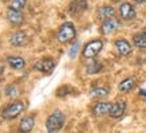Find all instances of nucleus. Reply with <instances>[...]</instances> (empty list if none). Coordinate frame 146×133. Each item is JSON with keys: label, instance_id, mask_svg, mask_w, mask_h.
I'll use <instances>...</instances> for the list:
<instances>
[{"label": "nucleus", "instance_id": "nucleus-1", "mask_svg": "<svg viewBox=\"0 0 146 133\" xmlns=\"http://www.w3.org/2000/svg\"><path fill=\"white\" fill-rule=\"evenodd\" d=\"M66 122V116L63 114V112L55 110L47 117L46 120V129L48 133H58L63 128V125Z\"/></svg>", "mask_w": 146, "mask_h": 133}, {"label": "nucleus", "instance_id": "nucleus-2", "mask_svg": "<svg viewBox=\"0 0 146 133\" xmlns=\"http://www.w3.org/2000/svg\"><path fill=\"white\" fill-rule=\"evenodd\" d=\"M75 36H76V30L71 22L63 23L56 32V39L60 43H68L72 39H75Z\"/></svg>", "mask_w": 146, "mask_h": 133}, {"label": "nucleus", "instance_id": "nucleus-3", "mask_svg": "<svg viewBox=\"0 0 146 133\" xmlns=\"http://www.w3.org/2000/svg\"><path fill=\"white\" fill-rule=\"evenodd\" d=\"M24 110V104L23 101H13L12 104H9L1 110V118L4 120H15L18 116L22 114V112Z\"/></svg>", "mask_w": 146, "mask_h": 133}, {"label": "nucleus", "instance_id": "nucleus-4", "mask_svg": "<svg viewBox=\"0 0 146 133\" xmlns=\"http://www.w3.org/2000/svg\"><path fill=\"white\" fill-rule=\"evenodd\" d=\"M102 49H103V42L101 39L90 40L89 43L84 44L83 50H82V57L86 59H93L94 57H97L101 53Z\"/></svg>", "mask_w": 146, "mask_h": 133}, {"label": "nucleus", "instance_id": "nucleus-5", "mask_svg": "<svg viewBox=\"0 0 146 133\" xmlns=\"http://www.w3.org/2000/svg\"><path fill=\"white\" fill-rule=\"evenodd\" d=\"M34 69L39 73H43V74H50L55 69V62L50 58H43V59H39L34 65Z\"/></svg>", "mask_w": 146, "mask_h": 133}, {"label": "nucleus", "instance_id": "nucleus-6", "mask_svg": "<svg viewBox=\"0 0 146 133\" xmlns=\"http://www.w3.org/2000/svg\"><path fill=\"white\" fill-rule=\"evenodd\" d=\"M119 27V20L115 18H110L103 20V23L101 24V34L102 35H110L113 32H115Z\"/></svg>", "mask_w": 146, "mask_h": 133}, {"label": "nucleus", "instance_id": "nucleus-7", "mask_svg": "<svg viewBox=\"0 0 146 133\" xmlns=\"http://www.w3.org/2000/svg\"><path fill=\"white\" fill-rule=\"evenodd\" d=\"M35 126V114L24 116L22 120L19 121V132L20 133H31Z\"/></svg>", "mask_w": 146, "mask_h": 133}, {"label": "nucleus", "instance_id": "nucleus-8", "mask_svg": "<svg viewBox=\"0 0 146 133\" xmlns=\"http://www.w3.org/2000/svg\"><path fill=\"white\" fill-rule=\"evenodd\" d=\"M119 16L123 20H131L135 18V8L129 1H123L119 5Z\"/></svg>", "mask_w": 146, "mask_h": 133}, {"label": "nucleus", "instance_id": "nucleus-9", "mask_svg": "<svg viewBox=\"0 0 146 133\" xmlns=\"http://www.w3.org/2000/svg\"><path fill=\"white\" fill-rule=\"evenodd\" d=\"M87 1L86 0H72L70 3V7H68V12L70 15L75 16V15H80L82 12H84L87 9Z\"/></svg>", "mask_w": 146, "mask_h": 133}, {"label": "nucleus", "instance_id": "nucleus-10", "mask_svg": "<svg viewBox=\"0 0 146 133\" xmlns=\"http://www.w3.org/2000/svg\"><path fill=\"white\" fill-rule=\"evenodd\" d=\"M125 112H126V101L125 100H119V101L113 104L109 116L111 118H119V117H122L125 114Z\"/></svg>", "mask_w": 146, "mask_h": 133}, {"label": "nucleus", "instance_id": "nucleus-11", "mask_svg": "<svg viewBox=\"0 0 146 133\" xmlns=\"http://www.w3.org/2000/svg\"><path fill=\"white\" fill-rule=\"evenodd\" d=\"M111 106H113V104H110V102H105V101L97 102L93 106V114L95 116V117H101V116L109 114L111 110Z\"/></svg>", "mask_w": 146, "mask_h": 133}, {"label": "nucleus", "instance_id": "nucleus-12", "mask_svg": "<svg viewBox=\"0 0 146 133\" xmlns=\"http://www.w3.org/2000/svg\"><path fill=\"white\" fill-rule=\"evenodd\" d=\"M7 19L8 22L12 24V26H20L23 23V16L22 11H18V9H13V8H7Z\"/></svg>", "mask_w": 146, "mask_h": 133}, {"label": "nucleus", "instance_id": "nucleus-13", "mask_svg": "<svg viewBox=\"0 0 146 133\" xmlns=\"http://www.w3.org/2000/svg\"><path fill=\"white\" fill-rule=\"evenodd\" d=\"M115 50L118 51V54L119 55H122V57H126V55H129L130 54V51H131V46H130V43H129L126 39H117L115 40Z\"/></svg>", "mask_w": 146, "mask_h": 133}, {"label": "nucleus", "instance_id": "nucleus-14", "mask_svg": "<svg viewBox=\"0 0 146 133\" xmlns=\"http://www.w3.org/2000/svg\"><path fill=\"white\" fill-rule=\"evenodd\" d=\"M114 13H115V9L113 5H102V7H99L97 9V16L101 20L114 18Z\"/></svg>", "mask_w": 146, "mask_h": 133}, {"label": "nucleus", "instance_id": "nucleus-15", "mask_svg": "<svg viewBox=\"0 0 146 133\" xmlns=\"http://www.w3.org/2000/svg\"><path fill=\"white\" fill-rule=\"evenodd\" d=\"M7 63L8 66L13 70H22L26 67V61L23 59L22 57H18V55H11V57H7Z\"/></svg>", "mask_w": 146, "mask_h": 133}, {"label": "nucleus", "instance_id": "nucleus-16", "mask_svg": "<svg viewBox=\"0 0 146 133\" xmlns=\"http://www.w3.org/2000/svg\"><path fill=\"white\" fill-rule=\"evenodd\" d=\"M26 42H27V35H26V32H23V31L15 32L9 38V44L12 47H22Z\"/></svg>", "mask_w": 146, "mask_h": 133}, {"label": "nucleus", "instance_id": "nucleus-17", "mask_svg": "<svg viewBox=\"0 0 146 133\" xmlns=\"http://www.w3.org/2000/svg\"><path fill=\"white\" fill-rule=\"evenodd\" d=\"M134 88H135V78L134 77H127L123 81H121L119 85H118V90L121 93H129Z\"/></svg>", "mask_w": 146, "mask_h": 133}, {"label": "nucleus", "instance_id": "nucleus-18", "mask_svg": "<svg viewBox=\"0 0 146 133\" xmlns=\"http://www.w3.org/2000/svg\"><path fill=\"white\" fill-rule=\"evenodd\" d=\"M133 44L138 49H146V27H143L141 32L133 36Z\"/></svg>", "mask_w": 146, "mask_h": 133}, {"label": "nucleus", "instance_id": "nucleus-19", "mask_svg": "<svg viewBox=\"0 0 146 133\" xmlns=\"http://www.w3.org/2000/svg\"><path fill=\"white\" fill-rule=\"evenodd\" d=\"M102 69H103V66H102L101 62H98V61H95V59H91L90 63L86 66V73L90 74V76H93V74H98V73H101Z\"/></svg>", "mask_w": 146, "mask_h": 133}, {"label": "nucleus", "instance_id": "nucleus-20", "mask_svg": "<svg viewBox=\"0 0 146 133\" xmlns=\"http://www.w3.org/2000/svg\"><path fill=\"white\" fill-rule=\"evenodd\" d=\"M109 94V89L106 88H93L90 90L89 96L93 98H101V97H106Z\"/></svg>", "mask_w": 146, "mask_h": 133}, {"label": "nucleus", "instance_id": "nucleus-21", "mask_svg": "<svg viewBox=\"0 0 146 133\" xmlns=\"http://www.w3.org/2000/svg\"><path fill=\"white\" fill-rule=\"evenodd\" d=\"M27 1L28 0H11L9 1V8H13V9H18V11H22L24 7H26Z\"/></svg>", "mask_w": 146, "mask_h": 133}, {"label": "nucleus", "instance_id": "nucleus-22", "mask_svg": "<svg viewBox=\"0 0 146 133\" xmlns=\"http://www.w3.org/2000/svg\"><path fill=\"white\" fill-rule=\"evenodd\" d=\"M72 93V88L71 86H60V88L58 89V92H56V96L58 97H66V96H68V94Z\"/></svg>", "mask_w": 146, "mask_h": 133}, {"label": "nucleus", "instance_id": "nucleus-23", "mask_svg": "<svg viewBox=\"0 0 146 133\" xmlns=\"http://www.w3.org/2000/svg\"><path fill=\"white\" fill-rule=\"evenodd\" d=\"M78 50H79V42H75V43L71 44L70 50H68V57L70 58H75V55L78 54Z\"/></svg>", "mask_w": 146, "mask_h": 133}, {"label": "nucleus", "instance_id": "nucleus-24", "mask_svg": "<svg viewBox=\"0 0 146 133\" xmlns=\"http://www.w3.org/2000/svg\"><path fill=\"white\" fill-rule=\"evenodd\" d=\"M16 94H18V90H16L15 86H7V88H5V96H7V97L12 98V97H15Z\"/></svg>", "mask_w": 146, "mask_h": 133}, {"label": "nucleus", "instance_id": "nucleus-25", "mask_svg": "<svg viewBox=\"0 0 146 133\" xmlns=\"http://www.w3.org/2000/svg\"><path fill=\"white\" fill-rule=\"evenodd\" d=\"M138 93H139V96H142V97L146 98V89H139V90H138Z\"/></svg>", "mask_w": 146, "mask_h": 133}, {"label": "nucleus", "instance_id": "nucleus-26", "mask_svg": "<svg viewBox=\"0 0 146 133\" xmlns=\"http://www.w3.org/2000/svg\"><path fill=\"white\" fill-rule=\"evenodd\" d=\"M135 3H138V4H142V3H145L146 0H134Z\"/></svg>", "mask_w": 146, "mask_h": 133}]
</instances>
